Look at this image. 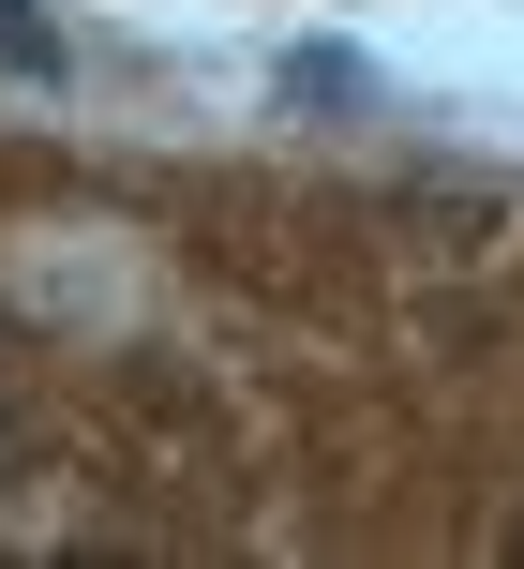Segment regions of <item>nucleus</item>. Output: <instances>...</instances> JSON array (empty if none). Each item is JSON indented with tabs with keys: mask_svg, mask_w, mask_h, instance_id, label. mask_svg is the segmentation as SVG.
Wrapping results in <instances>:
<instances>
[{
	"mask_svg": "<svg viewBox=\"0 0 524 569\" xmlns=\"http://www.w3.org/2000/svg\"><path fill=\"white\" fill-rule=\"evenodd\" d=\"M285 90H300V106H360V90H375V76H360L345 46H285Z\"/></svg>",
	"mask_w": 524,
	"mask_h": 569,
	"instance_id": "obj_1",
	"label": "nucleus"
},
{
	"mask_svg": "<svg viewBox=\"0 0 524 569\" xmlns=\"http://www.w3.org/2000/svg\"><path fill=\"white\" fill-rule=\"evenodd\" d=\"M0 60H16V76H60V30L30 16V0H0Z\"/></svg>",
	"mask_w": 524,
	"mask_h": 569,
	"instance_id": "obj_2",
	"label": "nucleus"
},
{
	"mask_svg": "<svg viewBox=\"0 0 524 569\" xmlns=\"http://www.w3.org/2000/svg\"><path fill=\"white\" fill-rule=\"evenodd\" d=\"M510 555H524V525H510Z\"/></svg>",
	"mask_w": 524,
	"mask_h": 569,
	"instance_id": "obj_3",
	"label": "nucleus"
}]
</instances>
